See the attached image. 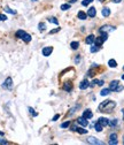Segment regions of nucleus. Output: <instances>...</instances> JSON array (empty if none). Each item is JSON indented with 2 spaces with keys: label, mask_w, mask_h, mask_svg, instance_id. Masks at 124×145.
<instances>
[{
  "label": "nucleus",
  "mask_w": 124,
  "mask_h": 145,
  "mask_svg": "<svg viewBox=\"0 0 124 145\" xmlns=\"http://www.w3.org/2000/svg\"><path fill=\"white\" fill-rule=\"evenodd\" d=\"M83 116H84L85 119L90 120V119H92V117H93V113H92L91 109H85L84 112H83Z\"/></svg>",
  "instance_id": "obj_8"
},
{
  "label": "nucleus",
  "mask_w": 124,
  "mask_h": 145,
  "mask_svg": "<svg viewBox=\"0 0 124 145\" xmlns=\"http://www.w3.org/2000/svg\"><path fill=\"white\" fill-rule=\"evenodd\" d=\"M69 126H70V121H67L61 124V128H67V127H69Z\"/></svg>",
  "instance_id": "obj_31"
},
{
  "label": "nucleus",
  "mask_w": 124,
  "mask_h": 145,
  "mask_svg": "<svg viewBox=\"0 0 124 145\" xmlns=\"http://www.w3.org/2000/svg\"><path fill=\"white\" fill-rule=\"evenodd\" d=\"M32 1H37V0H32Z\"/></svg>",
  "instance_id": "obj_45"
},
{
  "label": "nucleus",
  "mask_w": 124,
  "mask_h": 145,
  "mask_svg": "<svg viewBox=\"0 0 124 145\" xmlns=\"http://www.w3.org/2000/svg\"><path fill=\"white\" fill-rule=\"evenodd\" d=\"M38 29H39V31H41V32L45 31V29H46V24H45L44 22H40V23L38 24Z\"/></svg>",
  "instance_id": "obj_21"
},
{
  "label": "nucleus",
  "mask_w": 124,
  "mask_h": 145,
  "mask_svg": "<svg viewBox=\"0 0 124 145\" xmlns=\"http://www.w3.org/2000/svg\"><path fill=\"white\" fill-rule=\"evenodd\" d=\"M70 8V5L69 4H64V5H61V10H67V9Z\"/></svg>",
  "instance_id": "obj_27"
},
{
  "label": "nucleus",
  "mask_w": 124,
  "mask_h": 145,
  "mask_svg": "<svg viewBox=\"0 0 124 145\" xmlns=\"http://www.w3.org/2000/svg\"><path fill=\"white\" fill-rule=\"evenodd\" d=\"M89 4H90V2L87 1V0H84V1L82 2V5H83V6H87V5H89Z\"/></svg>",
  "instance_id": "obj_34"
},
{
  "label": "nucleus",
  "mask_w": 124,
  "mask_h": 145,
  "mask_svg": "<svg viewBox=\"0 0 124 145\" xmlns=\"http://www.w3.org/2000/svg\"><path fill=\"white\" fill-rule=\"evenodd\" d=\"M99 50H100V46H98V45H92V47H91V52H92V53L98 52Z\"/></svg>",
  "instance_id": "obj_23"
},
{
  "label": "nucleus",
  "mask_w": 124,
  "mask_h": 145,
  "mask_svg": "<svg viewBox=\"0 0 124 145\" xmlns=\"http://www.w3.org/2000/svg\"><path fill=\"white\" fill-rule=\"evenodd\" d=\"M122 80H124V75H122Z\"/></svg>",
  "instance_id": "obj_42"
},
{
  "label": "nucleus",
  "mask_w": 124,
  "mask_h": 145,
  "mask_svg": "<svg viewBox=\"0 0 124 145\" xmlns=\"http://www.w3.org/2000/svg\"><path fill=\"white\" fill-rule=\"evenodd\" d=\"M98 121L100 122L101 124H102V127H106V126H108V124H109V120H107L106 117H99Z\"/></svg>",
  "instance_id": "obj_14"
},
{
  "label": "nucleus",
  "mask_w": 124,
  "mask_h": 145,
  "mask_svg": "<svg viewBox=\"0 0 124 145\" xmlns=\"http://www.w3.org/2000/svg\"><path fill=\"white\" fill-rule=\"evenodd\" d=\"M123 144H124V136H123Z\"/></svg>",
  "instance_id": "obj_44"
},
{
  "label": "nucleus",
  "mask_w": 124,
  "mask_h": 145,
  "mask_svg": "<svg viewBox=\"0 0 124 145\" xmlns=\"http://www.w3.org/2000/svg\"><path fill=\"white\" fill-rule=\"evenodd\" d=\"M99 1H101V2H102V1H105V0H99Z\"/></svg>",
  "instance_id": "obj_43"
},
{
  "label": "nucleus",
  "mask_w": 124,
  "mask_h": 145,
  "mask_svg": "<svg viewBox=\"0 0 124 145\" xmlns=\"http://www.w3.org/2000/svg\"><path fill=\"white\" fill-rule=\"evenodd\" d=\"M116 107V103L113 100H105L99 105L98 109L101 113H111V110Z\"/></svg>",
  "instance_id": "obj_1"
},
{
  "label": "nucleus",
  "mask_w": 124,
  "mask_h": 145,
  "mask_svg": "<svg viewBox=\"0 0 124 145\" xmlns=\"http://www.w3.org/2000/svg\"><path fill=\"white\" fill-rule=\"evenodd\" d=\"M0 144H7V140H4V139H1V140H0Z\"/></svg>",
  "instance_id": "obj_37"
},
{
  "label": "nucleus",
  "mask_w": 124,
  "mask_h": 145,
  "mask_svg": "<svg viewBox=\"0 0 124 145\" xmlns=\"http://www.w3.org/2000/svg\"><path fill=\"white\" fill-rule=\"evenodd\" d=\"M96 15V10L94 7H91V8L87 10V16H90V17H94V16Z\"/></svg>",
  "instance_id": "obj_12"
},
{
  "label": "nucleus",
  "mask_w": 124,
  "mask_h": 145,
  "mask_svg": "<svg viewBox=\"0 0 124 145\" xmlns=\"http://www.w3.org/2000/svg\"><path fill=\"white\" fill-rule=\"evenodd\" d=\"M110 92H111V90L110 89H102L101 90V92H100V94L101 96H107V94H109Z\"/></svg>",
  "instance_id": "obj_22"
},
{
  "label": "nucleus",
  "mask_w": 124,
  "mask_h": 145,
  "mask_svg": "<svg viewBox=\"0 0 124 145\" xmlns=\"http://www.w3.org/2000/svg\"><path fill=\"white\" fill-rule=\"evenodd\" d=\"M22 39L25 41V43H29V41H31V36H30L29 34H27V32H25V34L23 35Z\"/></svg>",
  "instance_id": "obj_19"
},
{
  "label": "nucleus",
  "mask_w": 124,
  "mask_h": 145,
  "mask_svg": "<svg viewBox=\"0 0 124 145\" xmlns=\"http://www.w3.org/2000/svg\"><path fill=\"white\" fill-rule=\"evenodd\" d=\"M7 20V16L5 14H0V21H6Z\"/></svg>",
  "instance_id": "obj_32"
},
{
  "label": "nucleus",
  "mask_w": 124,
  "mask_h": 145,
  "mask_svg": "<svg viewBox=\"0 0 124 145\" xmlns=\"http://www.w3.org/2000/svg\"><path fill=\"white\" fill-rule=\"evenodd\" d=\"M59 31H60V28H56L55 30H51L49 34H51V35H53V34H55V32H59Z\"/></svg>",
  "instance_id": "obj_33"
},
{
  "label": "nucleus",
  "mask_w": 124,
  "mask_h": 145,
  "mask_svg": "<svg viewBox=\"0 0 124 145\" xmlns=\"http://www.w3.org/2000/svg\"><path fill=\"white\" fill-rule=\"evenodd\" d=\"M108 66L110 67V68H115V67L117 66V62L115 59H110L109 61H108Z\"/></svg>",
  "instance_id": "obj_18"
},
{
  "label": "nucleus",
  "mask_w": 124,
  "mask_h": 145,
  "mask_svg": "<svg viewBox=\"0 0 124 145\" xmlns=\"http://www.w3.org/2000/svg\"><path fill=\"white\" fill-rule=\"evenodd\" d=\"M2 87H4V89H8V90L13 89V80H11V77L6 78V81H5L4 84H2Z\"/></svg>",
  "instance_id": "obj_2"
},
{
  "label": "nucleus",
  "mask_w": 124,
  "mask_h": 145,
  "mask_svg": "<svg viewBox=\"0 0 124 145\" xmlns=\"http://www.w3.org/2000/svg\"><path fill=\"white\" fill-rule=\"evenodd\" d=\"M59 117H60V115H59V114H56L54 117H53V121H56V120L59 119Z\"/></svg>",
  "instance_id": "obj_35"
},
{
  "label": "nucleus",
  "mask_w": 124,
  "mask_h": 145,
  "mask_svg": "<svg viewBox=\"0 0 124 145\" xmlns=\"http://www.w3.org/2000/svg\"><path fill=\"white\" fill-rule=\"evenodd\" d=\"M77 122H78V124H80V126H83V127H86L87 124H89V122H87V119H85L84 116L78 117V119H77Z\"/></svg>",
  "instance_id": "obj_9"
},
{
  "label": "nucleus",
  "mask_w": 124,
  "mask_h": 145,
  "mask_svg": "<svg viewBox=\"0 0 124 145\" xmlns=\"http://www.w3.org/2000/svg\"><path fill=\"white\" fill-rule=\"evenodd\" d=\"M102 128H103L102 124H101L99 121L94 124V129H95V131H98V132H101V131H102Z\"/></svg>",
  "instance_id": "obj_17"
},
{
  "label": "nucleus",
  "mask_w": 124,
  "mask_h": 145,
  "mask_svg": "<svg viewBox=\"0 0 124 145\" xmlns=\"http://www.w3.org/2000/svg\"><path fill=\"white\" fill-rule=\"evenodd\" d=\"M48 21H49L51 23H54V24H59V21H57L55 17H49L48 18Z\"/></svg>",
  "instance_id": "obj_29"
},
{
  "label": "nucleus",
  "mask_w": 124,
  "mask_h": 145,
  "mask_svg": "<svg viewBox=\"0 0 124 145\" xmlns=\"http://www.w3.org/2000/svg\"><path fill=\"white\" fill-rule=\"evenodd\" d=\"M89 86H90V82L87 80H83L82 82H80V84H79V89L80 90H85V89H87Z\"/></svg>",
  "instance_id": "obj_10"
},
{
  "label": "nucleus",
  "mask_w": 124,
  "mask_h": 145,
  "mask_svg": "<svg viewBox=\"0 0 124 145\" xmlns=\"http://www.w3.org/2000/svg\"><path fill=\"white\" fill-rule=\"evenodd\" d=\"M29 112H30V114H31L32 116H37V115H38V114L36 113V110H34L32 107H29Z\"/></svg>",
  "instance_id": "obj_30"
},
{
  "label": "nucleus",
  "mask_w": 124,
  "mask_h": 145,
  "mask_svg": "<svg viewBox=\"0 0 124 145\" xmlns=\"http://www.w3.org/2000/svg\"><path fill=\"white\" fill-rule=\"evenodd\" d=\"M122 113H123V121H124V108L122 109Z\"/></svg>",
  "instance_id": "obj_40"
},
{
  "label": "nucleus",
  "mask_w": 124,
  "mask_h": 145,
  "mask_svg": "<svg viewBox=\"0 0 124 145\" xmlns=\"http://www.w3.org/2000/svg\"><path fill=\"white\" fill-rule=\"evenodd\" d=\"M76 131H77L78 133H82V135L83 133H87V130H85L84 128H77V130Z\"/></svg>",
  "instance_id": "obj_28"
},
{
  "label": "nucleus",
  "mask_w": 124,
  "mask_h": 145,
  "mask_svg": "<svg viewBox=\"0 0 124 145\" xmlns=\"http://www.w3.org/2000/svg\"><path fill=\"white\" fill-rule=\"evenodd\" d=\"M77 16H78V18H79V20H86L87 14H86V13H84L83 10H80V12H78Z\"/></svg>",
  "instance_id": "obj_16"
},
{
  "label": "nucleus",
  "mask_w": 124,
  "mask_h": 145,
  "mask_svg": "<svg viewBox=\"0 0 124 145\" xmlns=\"http://www.w3.org/2000/svg\"><path fill=\"white\" fill-rule=\"evenodd\" d=\"M5 12H6V13H9V14H13V15L16 14V10H13V9H10L9 7H5Z\"/></svg>",
  "instance_id": "obj_25"
},
{
  "label": "nucleus",
  "mask_w": 124,
  "mask_h": 145,
  "mask_svg": "<svg viewBox=\"0 0 124 145\" xmlns=\"http://www.w3.org/2000/svg\"><path fill=\"white\" fill-rule=\"evenodd\" d=\"M87 1H89V2H92V1H93V0H87Z\"/></svg>",
  "instance_id": "obj_41"
},
{
  "label": "nucleus",
  "mask_w": 124,
  "mask_h": 145,
  "mask_svg": "<svg viewBox=\"0 0 124 145\" xmlns=\"http://www.w3.org/2000/svg\"><path fill=\"white\" fill-rule=\"evenodd\" d=\"M123 69H124V67H123Z\"/></svg>",
  "instance_id": "obj_46"
},
{
  "label": "nucleus",
  "mask_w": 124,
  "mask_h": 145,
  "mask_svg": "<svg viewBox=\"0 0 124 145\" xmlns=\"http://www.w3.org/2000/svg\"><path fill=\"white\" fill-rule=\"evenodd\" d=\"M118 85H119V81L114 80V81H111V82H110V84H109V89L111 90V91H116V89L118 87Z\"/></svg>",
  "instance_id": "obj_6"
},
{
  "label": "nucleus",
  "mask_w": 124,
  "mask_h": 145,
  "mask_svg": "<svg viewBox=\"0 0 124 145\" xmlns=\"http://www.w3.org/2000/svg\"><path fill=\"white\" fill-rule=\"evenodd\" d=\"M70 47L72 48V50H77V48L79 47V43H78V41H71Z\"/></svg>",
  "instance_id": "obj_20"
},
{
  "label": "nucleus",
  "mask_w": 124,
  "mask_h": 145,
  "mask_svg": "<svg viewBox=\"0 0 124 145\" xmlns=\"http://www.w3.org/2000/svg\"><path fill=\"white\" fill-rule=\"evenodd\" d=\"M116 29L115 27H111V25H102V27L99 29V32H108V31H114Z\"/></svg>",
  "instance_id": "obj_4"
},
{
  "label": "nucleus",
  "mask_w": 124,
  "mask_h": 145,
  "mask_svg": "<svg viewBox=\"0 0 124 145\" xmlns=\"http://www.w3.org/2000/svg\"><path fill=\"white\" fill-rule=\"evenodd\" d=\"M94 40H95L94 35H89V36L86 37V39H85V43H86V44H93Z\"/></svg>",
  "instance_id": "obj_11"
},
{
  "label": "nucleus",
  "mask_w": 124,
  "mask_h": 145,
  "mask_svg": "<svg viewBox=\"0 0 124 145\" xmlns=\"http://www.w3.org/2000/svg\"><path fill=\"white\" fill-rule=\"evenodd\" d=\"M110 140H109V144L110 145H116V144H118V140H117V133H115V132H113L111 135H110Z\"/></svg>",
  "instance_id": "obj_7"
},
{
  "label": "nucleus",
  "mask_w": 124,
  "mask_h": 145,
  "mask_svg": "<svg viewBox=\"0 0 124 145\" xmlns=\"http://www.w3.org/2000/svg\"><path fill=\"white\" fill-rule=\"evenodd\" d=\"M24 34H25V31H23V30H18V31H16V37H17V38H22Z\"/></svg>",
  "instance_id": "obj_26"
},
{
  "label": "nucleus",
  "mask_w": 124,
  "mask_h": 145,
  "mask_svg": "<svg viewBox=\"0 0 124 145\" xmlns=\"http://www.w3.org/2000/svg\"><path fill=\"white\" fill-rule=\"evenodd\" d=\"M87 143H90V144H95V145H102L103 142H101V140H99L98 138L93 137V136H90L89 138H87Z\"/></svg>",
  "instance_id": "obj_3"
},
{
  "label": "nucleus",
  "mask_w": 124,
  "mask_h": 145,
  "mask_svg": "<svg viewBox=\"0 0 124 145\" xmlns=\"http://www.w3.org/2000/svg\"><path fill=\"white\" fill-rule=\"evenodd\" d=\"M117 124H118V120L117 119H114L111 121H109V126H111V127H116Z\"/></svg>",
  "instance_id": "obj_24"
},
{
  "label": "nucleus",
  "mask_w": 124,
  "mask_h": 145,
  "mask_svg": "<svg viewBox=\"0 0 124 145\" xmlns=\"http://www.w3.org/2000/svg\"><path fill=\"white\" fill-rule=\"evenodd\" d=\"M77 0H70V4H73V2H76Z\"/></svg>",
  "instance_id": "obj_39"
},
{
  "label": "nucleus",
  "mask_w": 124,
  "mask_h": 145,
  "mask_svg": "<svg viewBox=\"0 0 124 145\" xmlns=\"http://www.w3.org/2000/svg\"><path fill=\"white\" fill-rule=\"evenodd\" d=\"M101 13H102V16H105V17H108V16L110 15V9L108 8V7H105V8H102Z\"/></svg>",
  "instance_id": "obj_15"
},
{
  "label": "nucleus",
  "mask_w": 124,
  "mask_h": 145,
  "mask_svg": "<svg viewBox=\"0 0 124 145\" xmlns=\"http://www.w3.org/2000/svg\"><path fill=\"white\" fill-rule=\"evenodd\" d=\"M52 52H53V47H51V46H46V47H44L41 50V53H43L44 57H49Z\"/></svg>",
  "instance_id": "obj_5"
},
{
  "label": "nucleus",
  "mask_w": 124,
  "mask_h": 145,
  "mask_svg": "<svg viewBox=\"0 0 124 145\" xmlns=\"http://www.w3.org/2000/svg\"><path fill=\"white\" fill-rule=\"evenodd\" d=\"M113 1H114V2H116V4H118V2H121L122 0H113Z\"/></svg>",
  "instance_id": "obj_38"
},
{
  "label": "nucleus",
  "mask_w": 124,
  "mask_h": 145,
  "mask_svg": "<svg viewBox=\"0 0 124 145\" xmlns=\"http://www.w3.org/2000/svg\"><path fill=\"white\" fill-rule=\"evenodd\" d=\"M79 60H80V55H77V58H76V63H78V62H79Z\"/></svg>",
  "instance_id": "obj_36"
},
{
  "label": "nucleus",
  "mask_w": 124,
  "mask_h": 145,
  "mask_svg": "<svg viewBox=\"0 0 124 145\" xmlns=\"http://www.w3.org/2000/svg\"><path fill=\"white\" fill-rule=\"evenodd\" d=\"M63 90H66V91L70 92L71 90H72V84H71L70 82H67L63 84Z\"/></svg>",
  "instance_id": "obj_13"
}]
</instances>
